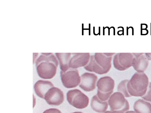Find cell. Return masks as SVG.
Returning a JSON list of instances; mask_svg holds the SVG:
<instances>
[{
    "instance_id": "cell-24",
    "label": "cell",
    "mask_w": 151,
    "mask_h": 113,
    "mask_svg": "<svg viewBox=\"0 0 151 113\" xmlns=\"http://www.w3.org/2000/svg\"><path fill=\"white\" fill-rule=\"evenodd\" d=\"M83 113L82 112H72V113Z\"/></svg>"
},
{
    "instance_id": "cell-4",
    "label": "cell",
    "mask_w": 151,
    "mask_h": 113,
    "mask_svg": "<svg viewBox=\"0 0 151 113\" xmlns=\"http://www.w3.org/2000/svg\"><path fill=\"white\" fill-rule=\"evenodd\" d=\"M115 85L114 80L109 76L100 78L98 80L97 95L99 98L103 101H107L113 92Z\"/></svg>"
},
{
    "instance_id": "cell-6",
    "label": "cell",
    "mask_w": 151,
    "mask_h": 113,
    "mask_svg": "<svg viewBox=\"0 0 151 113\" xmlns=\"http://www.w3.org/2000/svg\"><path fill=\"white\" fill-rule=\"evenodd\" d=\"M66 97L69 103L77 109H83L88 105L89 98L78 89H73L68 91L66 94Z\"/></svg>"
},
{
    "instance_id": "cell-17",
    "label": "cell",
    "mask_w": 151,
    "mask_h": 113,
    "mask_svg": "<svg viewBox=\"0 0 151 113\" xmlns=\"http://www.w3.org/2000/svg\"><path fill=\"white\" fill-rule=\"evenodd\" d=\"M129 81L128 79L122 80L118 84L117 87L118 91L122 93L125 97H131L129 93L127 88V84Z\"/></svg>"
},
{
    "instance_id": "cell-16",
    "label": "cell",
    "mask_w": 151,
    "mask_h": 113,
    "mask_svg": "<svg viewBox=\"0 0 151 113\" xmlns=\"http://www.w3.org/2000/svg\"><path fill=\"white\" fill-rule=\"evenodd\" d=\"M55 54L60 64L61 71L65 72L70 68L69 63L71 57V53H56Z\"/></svg>"
},
{
    "instance_id": "cell-11",
    "label": "cell",
    "mask_w": 151,
    "mask_h": 113,
    "mask_svg": "<svg viewBox=\"0 0 151 113\" xmlns=\"http://www.w3.org/2000/svg\"><path fill=\"white\" fill-rule=\"evenodd\" d=\"M69 63V68L76 69L85 67L88 63L90 57V53H73Z\"/></svg>"
},
{
    "instance_id": "cell-3",
    "label": "cell",
    "mask_w": 151,
    "mask_h": 113,
    "mask_svg": "<svg viewBox=\"0 0 151 113\" xmlns=\"http://www.w3.org/2000/svg\"><path fill=\"white\" fill-rule=\"evenodd\" d=\"M149 85V79L144 72H135L127 84L128 92L131 96L142 97L146 94Z\"/></svg>"
},
{
    "instance_id": "cell-2",
    "label": "cell",
    "mask_w": 151,
    "mask_h": 113,
    "mask_svg": "<svg viewBox=\"0 0 151 113\" xmlns=\"http://www.w3.org/2000/svg\"><path fill=\"white\" fill-rule=\"evenodd\" d=\"M115 53H95L90 56L87 64L84 67L87 71L102 75L107 73L111 66L112 56Z\"/></svg>"
},
{
    "instance_id": "cell-19",
    "label": "cell",
    "mask_w": 151,
    "mask_h": 113,
    "mask_svg": "<svg viewBox=\"0 0 151 113\" xmlns=\"http://www.w3.org/2000/svg\"><path fill=\"white\" fill-rule=\"evenodd\" d=\"M43 113H62L59 109L54 108H51L45 110Z\"/></svg>"
},
{
    "instance_id": "cell-18",
    "label": "cell",
    "mask_w": 151,
    "mask_h": 113,
    "mask_svg": "<svg viewBox=\"0 0 151 113\" xmlns=\"http://www.w3.org/2000/svg\"><path fill=\"white\" fill-rule=\"evenodd\" d=\"M142 98L144 100L151 103V82L149 83L146 94Z\"/></svg>"
},
{
    "instance_id": "cell-13",
    "label": "cell",
    "mask_w": 151,
    "mask_h": 113,
    "mask_svg": "<svg viewBox=\"0 0 151 113\" xmlns=\"http://www.w3.org/2000/svg\"><path fill=\"white\" fill-rule=\"evenodd\" d=\"M54 87L52 82L49 81L40 80L34 84V89L36 94L44 99L45 96L48 90Z\"/></svg>"
},
{
    "instance_id": "cell-21",
    "label": "cell",
    "mask_w": 151,
    "mask_h": 113,
    "mask_svg": "<svg viewBox=\"0 0 151 113\" xmlns=\"http://www.w3.org/2000/svg\"><path fill=\"white\" fill-rule=\"evenodd\" d=\"M144 26L143 25V24H141V29H146L147 28V25L146 24H143Z\"/></svg>"
},
{
    "instance_id": "cell-12",
    "label": "cell",
    "mask_w": 151,
    "mask_h": 113,
    "mask_svg": "<svg viewBox=\"0 0 151 113\" xmlns=\"http://www.w3.org/2000/svg\"><path fill=\"white\" fill-rule=\"evenodd\" d=\"M134 56L132 66L138 72H144L149 65V61L144 53H132Z\"/></svg>"
},
{
    "instance_id": "cell-8",
    "label": "cell",
    "mask_w": 151,
    "mask_h": 113,
    "mask_svg": "<svg viewBox=\"0 0 151 113\" xmlns=\"http://www.w3.org/2000/svg\"><path fill=\"white\" fill-rule=\"evenodd\" d=\"M134 56L130 53H119L116 54L113 59L114 67L117 70L123 71L132 66Z\"/></svg>"
},
{
    "instance_id": "cell-15",
    "label": "cell",
    "mask_w": 151,
    "mask_h": 113,
    "mask_svg": "<svg viewBox=\"0 0 151 113\" xmlns=\"http://www.w3.org/2000/svg\"><path fill=\"white\" fill-rule=\"evenodd\" d=\"M133 109L137 113H151V104L144 99H139L134 103Z\"/></svg>"
},
{
    "instance_id": "cell-20",
    "label": "cell",
    "mask_w": 151,
    "mask_h": 113,
    "mask_svg": "<svg viewBox=\"0 0 151 113\" xmlns=\"http://www.w3.org/2000/svg\"><path fill=\"white\" fill-rule=\"evenodd\" d=\"M145 54L148 60L151 61V53H146Z\"/></svg>"
},
{
    "instance_id": "cell-5",
    "label": "cell",
    "mask_w": 151,
    "mask_h": 113,
    "mask_svg": "<svg viewBox=\"0 0 151 113\" xmlns=\"http://www.w3.org/2000/svg\"><path fill=\"white\" fill-rule=\"evenodd\" d=\"M108 103L111 110L115 113H125L129 109L128 102L119 92H115L111 95Z\"/></svg>"
},
{
    "instance_id": "cell-10",
    "label": "cell",
    "mask_w": 151,
    "mask_h": 113,
    "mask_svg": "<svg viewBox=\"0 0 151 113\" xmlns=\"http://www.w3.org/2000/svg\"><path fill=\"white\" fill-rule=\"evenodd\" d=\"M81 80L79 87L85 91L90 92L96 88L97 76L94 74L85 72L81 76Z\"/></svg>"
},
{
    "instance_id": "cell-7",
    "label": "cell",
    "mask_w": 151,
    "mask_h": 113,
    "mask_svg": "<svg viewBox=\"0 0 151 113\" xmlns=\"http://www.w3.org/2000/svg\"><path fill=\"white\" fill-rule=\"evenodd\" d=\"M60 76L63 85L67 88L76 87L81 82V77L77 69L70 68L65 72L61 71Z\"/></svg>"
},
{
    "instance_id": "cell-9",
    "label": "cell",
    "mask_w": 151,
    "mask_h": 113,
    "mask_svg": "<svg viewBox=\"0 0 151 113\" xmlns=\"http://www.w3.org/2000/svg\"><path fill=\"white\" fill-rule=\"evenodd\" d=\"M44 99L48 104L58 106L63 102L64 94L61 89L53 87L50 89L46 93Z\"/></svg>"
},
{
    "instance_id": "cell-22",
    "label": "cell",
    "mask_w": 151,
    "mask_h": 113,
    "mask_svg": "<svg viewBox=\"0 0 151 113\" xmlns=\"http://www.w3.org/2000/svg\"><path fill=\"white\" fill-rule=\"evenodd\" d=\"M125 113H137L134 111H129L126 112Z\"/></svg>"
},
{
    "instance_id": "cell-23",
    "label": "cell",
    "mask_w": 151,
    "mask_h": 113,
    "mask_svg": "<svg viewBox=\"0 0 151 113\" xmlns=\"http://www.w3.org/2000/svg\"><path fill=\"white\" fill-rule=\"evenodd\" d=\"M104 113H115L112 111H107L105 112Z\"/></svg>"
},
{
    "instance_id": "cell-14",
    "label": "cell",
    "mask_w": 151,
    "mask_h": 113,
    "mask_svg": "<svg viewBox=\"0 0 151 113\" xmlns=\"http://www.w3.org/2000/svg\"><path fill=\"white\" fill-rule=\"evenodd\" d=\"M90 105L91 108L94 111L99 113L105 112L108 107L107 102L101 100L97 94L92 97Z\"/></svg>"
},
{
    "instance_id": "cell-1",
    "label": "cell",
    "mask_w": 151,
    "mask_h": 113,
    "mask_svg": "<svg viewBox=\"0 0 151 113\" xmlns=\"http://www.w3.org/2000/svg\"><path fill=\"white\" fill-rule=\"evenodd\" d=\"M35 62L37 71L41 78L50 79L55 75L58 62L52 53H42Z\"/></svg>"
}]
</instances>
